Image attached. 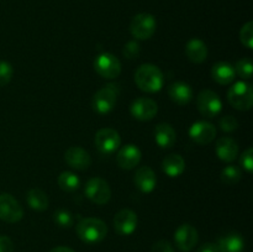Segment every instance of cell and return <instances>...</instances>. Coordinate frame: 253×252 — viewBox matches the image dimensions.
Segmentation results:
<instances>
[{
	"mask_svg": "<svg viewBox=\"0 0 253 252\" xmlns=\"http://www.w3.org/2000/svg\"><path fill=\"white\" fill-rule=\"evenodd\" d=\"M95 147L101 155L110 156L115 153L121 146V137L115 128L104 127L95 133Z\"/></svg>",
	"mask_w": 253,
	"mask_h": 252,
	"instance_id": "obj_5",
	"label": "cell"
},
{
	"mask_svg": "<svg viewBox=\"0 0 253 252\" xmlns=\"http://www.w3.org/2000/svg\"><path fill=\"white\" fill-rule=\"evenodd\" d=\"M197 252H219L216 244H212V242H207V244L202 245V246L198 249Z\"/></svg>",
	"mask_w": 253,
	"mask_h": 252,
	"instance_id": "obj_37",
	"label": "cell"
},
{
	"mask_svg": "<svg viewBox=\"0 0 253 252\" xmlns=\"http://www.w3.org/2000/svg\"><path fill=\"white\" fill-rule=\"evenodd\" d=\"M135 83L146 93H157L165 84V77L157 66L151 63L141 64L135 72Z\"/></svg>",
	"mask_w": 253,
	"mask_h": 252,
	"instance_id": "obj_1",
	"label": "cell"
},
{
	"mask_svg": "<svg viewBox=\"0 0 253 252\" xmlns=\"http://www.w3.org/2000/svg\"><path fill=\"white\" fill-rule=\"evenodd\" d=\"M141 157V151L140 148L136 145L128 143V145L123 146L119 150L118 156H116V162H118L119 167L123 169H133L136 166L140 163Z\"/></svg>",
	"mask_w": 253,
	"mask_h": 252,
	"instance_id": "obj_16",
	"label": "cell"
},
{
	"mask_svg": "<svg viewBox=\"0 0 253 252\" xmlns=\"http://www.w3.org/2000/svg\"><path fill=\"white\" fill-rule=\"evenodd\" d=\"M58 185L64 192H74L81 187V179L73 172H62L58 177Z\"/></svg>",
	"mask_w": 253,
	"mask_h": 252,
	"instance_id": "obj_26",
	"label": "cell"
},
{
	"mask_svg": "<svg viewBox=\"0 0 253 252\" xmlns=\"http://www.w3.org/2000/svg\"><path fill=\"white\" fill-rule=\"evenodd\" d=\"M86 198L98 205H104L109 203L111 198V189L109 183L103 178H91L86 182L84 188Z\"/></svg>",
	"mask_w": 253,
	"mask_h": 252,
	"instance_id": "obj_8",
	"label": "cell"
},
{
	"mask_svg": "<svg viewBox=\"0 0 253 252\" xmlns=\"http://www.w3.org/2000/svg\"><path fill=\"white\" fill-rule=\"evenodd\" d=\"M14 76V68L6 61H0V88L10 83Z\"/></svg>",
	"mask_w": 253,
	"mask_h": 252,
	"instance_id": "obj_31",
	"label": "cell"
},
{
	"mask_svg": "<svg viewBox=\"0 0 253 252\" xmlns=\"http://www.w3.org/2000/svg\"><path fill=\"white\" fill-rule=\"evenodd\" d=\"M94 69L100 77L105 79H115L121 73V62L114 54L100 53L94 59Z\"/></svg>",
	"mask_w": 253,
	"mask_h": 252,
	"instance_id": "obj_7",
	"label": "cell"
},
{
	"mask_svg": "<svg viewBox=\"0 0 253 252\" xmlns=\"http://www.w3.org/2000/svg\"><path fill=\"white\" fill-rule=\"evenodd\" d=\"M26 200L29 207L36 211H43L48 208V197L43 190L39 188L30 189L26 195Z\"/></svg>",
	"mask_w": 253,
	"mask_h": 252,
	"instance_id": "obj_25",
	"label": "cell"
},
{
	"mask_svg": "<svg viewBox=\"0 0 253 252\" xmlns=\"http://www.w3.org/2000/svg\"><path fill=\"white\" fill-rule=\"evenodd\" d=\"M240 40L241 43L249 49L253 48V22L249 21L242 26L240 31Z\"/></svg>",
	"mask_w": 253,
	"mask_h": 252,
	"instance_id": "obj_30",
	"label": "cell"
},
{
	"mask_svg": "<svg viewBox=\"0 0 253 252\" xmlns=\"http://www.w3.org/2000/svg\"><path fill=\"white\" fill-rule=\"evenodd\" d=\"M77 235L85 244H98L108 235V226L98 217H85L77 224Z\"/></svg>",
	"mask_w": 253,
	"mask_h": 252,
	"instance_id": "obj_2",
	"label": "cell"
},
{
	"mask_svg": "<svg viewBox=\"0 0 253 252\" xmlns=\"http://www.w3.org/2000/svg\"><path fill=\"white\" fill-rule=\"evenodd\" d=\"M240 165L244 167L249 173L253 172V148L249 147L244 151V153L240 157Z\"/></svg>",
	"mask_w": 253,
	"mask_h": 252,
	"instance_id": "obj_34",
	"label": "cell"
},
{
	"mask_svg": "<svg viewBox=\"0 0 253 252\" xmlns=\"http://www.w3.org/2000/svg\"><path fill=\"white\" fill-rule=\"evenodd\" d=\"M211 77L216 83L221 85H227L234 82L236 73H235L234 66L227 62H217L211 68Z\"/></svg>",
	"mask_w": 253,
	"mask_h": 252,
	"instance_id": "obj_22",
	"label": "cell"
},
{
	"mask_svg": "<svg viewBox=\"0 0 253 252\" xmlns=\"http://www.w3.org/2000/svg\"><path fill=\"white\" fill-rule=\"evenodd\" d=\"M137 215L131 209H123L114 216V229L121 236H128L137 227Z\"/></svg>",
	"mask_w": 253,
	"mask_h": 252,
	"instance_id": "obj_12",
	"label": "cell"
},
{
	"mask_svg": "<svg viewBox=\"0 0 253 252\" xmlns=\"http://www.w3.org/2000/svg\"><path fill=\"white\" fill-rule=\"evenodd\" d=\"M49 252H74V251L72 249H69V247L58 246V247H54V249H52Z\"/></svg>",
	"mask_w": 253,
	"mask_h": 252,
	"instance_id": "obj_38",
	"label": "cell"
},
{
	"mask_svg": "<svg viewBox=\"0 0 253 252\" xmlns=\"http://www.w3.org/2000/svg\"><path fill=\"white\" fill-rule=\"evenodd\" d=\"M252 61L250 58H242L240 61L236 62L234 69L235 73L239 74L241 78L244 79H250L252 77Z\"/></svg>",
	"mask_w": 253,
	"mask_h": 252,
	"instance_id": "obj_29",
	"label": "cell"
},
{
	"mask_svg": "<svg viewBox=\"0 0 253 252\" xmlns=\"http://www.w3.org/2000/svg\"><path fill=\"white\" fill-rule=\"evenodd\" d=\"M189 136L198 145H208L214 141L216 136V128L208 121H197L189 128Z\"/></svg>",
	"mask_w": 253,
	"mask_h": 252,
	"instance_id": "obj_14",
	"label": "cell"
},
{
	"mask_svg": "<svg viewBox=\"0 0 253 252\" xmlns=\"http://www.w3.org/2000/svg\"><path fill=\"white\" fill-rule=\"evenodd\" d=\"M119 91H120L119 85H116L114 83L106 84L103 88L99 89L94 94L93 100H91L93 110L96 114H99V115H106V114L110 113L116 105Z\"/></svg>",
	"mask_w": 253,
	"mask_h": 252,
	"instance_id": "obj_3",
	"label": "cell"
},
{
	"mask_svg": "<svg viewBox=\"0 0 253 252\" xmlns=\"http://www.w3.org/2000/svg\"><path fill=\"white\" fill-rule=\"evenodd\" d=\"M219 252H244L245 240L237 232H229L221 236L217 242Z\"/></svg>",
	"mask_w": 253,
	"mask_h": 252,
	"instance_id": "obj_21",
	"label": "cell"
},
{
	"mask_svg": "<svg viewBox=\"0 0 253 252\" xmlns=\"http://www.w3.org/2000/svg\"><path fill=\"white\" fill-rule=\"evenodd\" d=\"M162 169L168 177L177 178L182 175V173L185 169V161L178 153H172L165 157L162 162Z\"/></svg>",
	"mask_w": 253,
	"mask_h": 252,
	"instance_id": "obj_23",
	"label": "cell"
},
{
	"mask_svg": "<svg viewBox=\"0 0 253 252\" xmlns=\"http://www.w3.org/2000/svg\"><path fill=\"white\" fill-rule=\"evenodd\" d=\"M140 52H141V46L137 41H128L123 48L124 57L127 59L137 58V57L140 56Z\"/></svg>",
	"mask_w": 253,
	"mask_h": 252,
	"instance_id": "obj_32",
	"label": "cell"
},
{
	"mask_svg": "<svg viewBox=\"0 0 253 252\" xmlns=\"http://www.w3.org/2000/svg\"><path fill=\"white\" fill-rule=\"evenodd\" d=\"M24 216V209L19 200L9 193L0 194V219L9 224L19 222Z\"/></svg>",
	"mask_w": 253,
	"mask_h": 252,
	"instance_id": "obj_9",
	"label": "cell"
},
{
	"mask_svg": "<svg viewBox=\"0 0 253 252\" xmlns=\"http://www.w3.org/2000/svg\"><path fill=\"white\" fill-rule=\"evenodd\" d=\"M185 54L193 63H203L208 57V47L202 40L192 39L185 46Z\"/></svg>",
	"mask_w": 253,
	"mask_h": 252,
	"instance_id": "obj_24",
	"label": "cell"
},
{
	"mask_svg": "<svg viewBox=\"0 0 253 252\" xmlns=\"http://www.w3.org/2000/svg\"><path fill=\"white\" fill-rule=\"evenodd\" d=\"M241 169H240L237 166L234 165H229L221 170V182L226 185H235L240 182L241 179Z\"/></svg>",
	"mask_w": 253,
	"mask_h": 252,
	"instance_id": "obj_27",
	"label": "cell"
},
{
	"mask_svg": "<svg viewBox=\"0 0 253 252\" xmlns=\"http://www.w3.org/2000/svg\"><path fill=\"white\" fill-rule=\"evenodd\" d=\"M64 160L69 167L77 170H85L91 165V157L89 152L79 146L69 147L64 153Z\"/></svg>",
	"mask_w": 253,
	"mask_h": 252,
	"instance_id": "obj_15",
	"label": "cell"
},
{
	"mask_svg": "<svg viewBox=\"0 0 253 252\" xmlns=\"http://www.w3.org/2000/svg\"><path fill=\"white\" fill-rule=\"evenodd\" d=\"M220 128L225 132H232V131H236L239 128V121L236 118H234L232 115H226L222 116L221 120H220Z\"/></svg>",
	"mask_w": 253,
	"mask_h": 252,
	"instance_id": "obj_33",
	"label": "cell"
},
{
	"mask_svg": "<svg viewBox=\"0 0 253 252\" xmlns=\"http://www.w3.org/2000/svg\"><path fill=\"white\" fill-rule=\"evenodd\" d=\"M53 221L57 226L62 229H69L74 224V216L71 211L66 209H58L53 214Z\"/></svg>",
	"mask_w": 253,
	"mask_h": 252,
	"instance_id": "obj_28",
	"label": "cell"
},
{
	"mask_svg": "<svg viewBox=\"0 0 253 252\" xmlns=\"http://www.w3.org/2000/svg\"><path fill=\"white\" fill-rule=\"evenodd\" d=\"M155 140L161 148H170L177 141L175 130L167 123L158 124L155 127Z\"/></svg>",
	"mask_w": 253,
	"mask_h": 252,
	"instance_id": "obj_20",
	"label": "cell"
},
{
	"mask_svg": "<svg viewBox=\"0 0 253 252\" xmlns=\"http://www.w3.org/2000/svg\"><path fill=\"white\" fill-rule=\"evenodd\" d=\"M197 105L200 114L209 119H212L219 115L222 109V103L220 96L215 91L209 90V89L200 91L197 98Z\"/></svg>",
	"mask_w": 253,
	"mask_h": 252,
	"instance_id": "obj_10",
	"label": "cell"
},
{
	"mask_svg": "<svg viewBox=\"0 0 253 252\" xmlns=\"http://www.w3.org/2000/svg\"><path fill=\"white\" fill-rule=\"evenodd\" d=\"M168 95L170 100L180 106H184L189 104L193 99V89L192 86L184 82H175L172 83L168 88Z\"/></svg>",
	"mask_w": 253,
	"mask_h": 252,
	"instance_id": "obj_19",
	"label": "cell"
},
{
	"mask_svg": "<svg viewBox=\"0 0 253 252\" xmlns=\"http://www.w3.org/2000/svg\"><path fill=\"white\" fill-rule=\"evenodd\" d=\"M131 115L140 121H150L157 115L158 106L153 99L150 98H137L132 101L130 106Z\"/></svg>",
	"mask_w": 253,
	"mask_h": 252,
	"instance_id": "obj_11",
	"label": "cell"
},
{
	"mask_svg": "<svg viewBox=\"0 0 253 252\" xmlns=\"http://www.w3.org/2000/svg\"><path fill=\"white\" fill-rule=\"evenodd\" d=\"M199 235L197 229L190 224H183L177 229L174 234V241L180 251L188 252L197 245Z\"/></svg>",
	"mask_w": 253,
	"mask_h": 252,
	"instance_id": "obj_13",
	"label": "cell"
},
{
	"mask_svg": "<svg viewBox=\"0 0 253 252\" xmlns=\"http://www.w3.org/2000/svg\"><path fill=\"white\" fill-rule=\"evenodd\" d=\"M133 182H135V185L140 192L151 193L155 190L156 185H157V177H156V173L153 172L152 168L143 166L136 170Z\"/></svg>",
	"mask_w": 253,
	"mask_h": 252,
	"instance_id": "obj_17",
	"label": "cell"
},
{
	"mask_svg": "<svg viewBox=\"0 0 253 252\" xmlns=\"http://www.w3.org/2000/svg\"><path fill=\"white\" fill-rule=\"evenodd\" d=\"M227 100L237 110H250L253 105L252 85L244 81L236 82L227 91Z\"/></svg>",
	"mask_w": 253,
	"mask_h": 252,
	"instance_id": "obj_4",
	"label": "cell"
},
{
	"mask_svg": "<svg viewBox=\"0 0 253 252\" xmlns=\"http://www.w3.org/2000/svg\"><path fill=\"white\" fill-rule=\"evenodd\" d=\"M215 152L222 162H232L239 156V145L231 137H221L216 141Z\"/></svg>",
	"mask_w": 253,
	"mask_h": 252,
	"instance_id": "obj_18",
	"label": "cell"
},
{
	"mask_svg": "<svg viewBox=\"0 0 253 252\" xmlns=\"http://www.w3.org/2000/svg\"><path fill=\"white\" fill-rule=\"evenodd\" d=\"M0 252H14V242L7 236H0Z\"/></svg>",
	"mask_w": 253,
	"mask_h": 252,
	"instance_id": "obj_36",
	"label": "cell"
},
{
	"mask_svg": "<svg viewBox=\"0 0 253 252\" xmlns=\"http://www.w3.org/2000/svg\"><path fill=\"white\" fill-rule=\"evenodd\" d=\"M152 252H174V250L169 242L166 241V240H161L153 245Z\"/></svg>",
	"mask_w": 253,
	"mask_h": 252,
	"instance_id": "obj_35",
	"label": "cell"
},
{
	"mask_svg": "<svg viewBox=\"0 0 253 252\" xmlns=\"http://www.w3.org/2000/svg\"><path fill=\"white\" fill-rule=\"evenodd\" d=\"M157 27L155 16L147 12H141L133 16L130 24V31L136 40H148L153 36Z\"/></svg>",
	"mask_w": 253,
	"mask_h": 252,
	"instance_id": "obj_6",
	"label": "cell"
}]
</instances>
